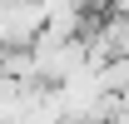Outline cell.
<instances>
[{"label":"cell","instance_id":"cell-1","mask_svg":"<svg viewBox=\"0 0 129 124\" xmlns=\"http://www.w3.org/2000/svg\"><path fill=\"white\" fill-rule=\"evenodd\" d=\"M109 119H114V124H129V104H119V109L109 114Z\"/></svg>","mask_w":129,"mask_h":124},{"label":"cell","instance_id":"cell-2","mask_svg":"<svg viewBox=\"0 0 129 124\" xmlns=\"http://www.w3.org/2000/svg\"><path fill=\"white\" fill-rule=\"evenodd\" d=\"M30 5H45V0H30Z\"/></svg>","mask_w":129,"mask_h":124}]
</instances>
